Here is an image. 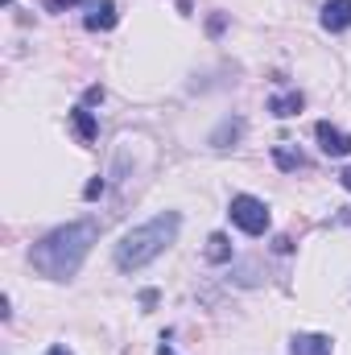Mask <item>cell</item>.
<instances>
[{"label": "cell", "mask_w": 351, "mask_h": 355, "mask_svg": "<svg viewBox=\"0 0 351 355\" xmlns=\"http://www.w3.org/2000/svg\"><path fill=\"white\" fill-rule=\"evenodd\" d=\"M207 261H211V265L232 261V240H228L223 232H211V236H207Z\"/></svg>", "instance_id": "cell-11"}, {"label": "cell", "mask_w": 351, "mask_h": 355, "mask_svg": "<svg viewBox=\"0 0 351 355\" xmlns=\"http://www.w3.org/2000/svg\"><path fill=\"white\" fill-rule=\"evenodd\" d=\"M302 107H306V95H302V91H281V95L268 99V112H273L277 120H289V116H298Z\"/></svg>", "instance_id": "cell-9"}, {"label": "cell", "mask_w": 351, "mask_h": 355, "mask_svg": "<svg viewBox=\"0 0 351 355\" xmlns=\"http://www.w3.org/2000/svg\"><path fill=\"white\" fill-rule=\"evenodd\" d=\"M166 339H170V331H166V335H162V343H157V355H178L174 347H170V343H166Z\"/></svg>", "instance_id": "cell-18"}, {"label": "cell", "mask_w": 351, "mask_h": 355, "mask_svg": "<svg viewBox=\"0 0 351 355\" xmlns=\"http://www.w3.org/2000/svg\"><path fill=\"white\" fill-rule=\"evenodd\" d=\"M75 4H87V0H46V12H67Z\"/></svg>", "instance_id": "cell-14"}, {"label": "cell", "mask_w": 351, "mask_h": 355, "mask_svg": "<svg viewBox=\"0 0 351 355\" xmlns=\"http://www.w3.org/2000/svg\"><path fill=\"white\" fill-rule=\"evenodd\" d=\"M178 232H182V215L178 211H162V215L145 219L141 227H132V232L120 236V244H116V268L120 272H141V268L153 265L174 244Z\"/></svg>", "instance_id": "cell-2"}, {"label": "cell", "mask_w": 351, "mask_h": 355, "mask_svg": "<svg viewBox=\"0 0 351 355\" xmlns=\"http://www.w3.org/2000/svg\"><path fill=\"white\" fill-rule=\"evenodd\" d=\"M228 215H232V223H236L244 236H264V232H268V223H273V215H268L264 198H257V194H232Z\"/></svg>", "instance_id": "cell-3"}, {"label": "cell", "mask_w": 351, "mask_h": 355, "mask_svg": "<svg viewBox=\"0 0 351 355\" xmlns=\"http://www.w3.org/2000/svg\"><path fill=\"white\" fill-rule=\"evenodd\" d=\"M314 137H318V149H323L327 157H348L351 153V132H343V128L331 124V120H318V124H314Z\"/></svg>", "instance_id": "cell-4"}, {"label": "cell", "mask_w": 351, "mask_h": 355, "mask_svg": "<svg viewBox=\"0 0 351 355\" xmlns=\"http://www.w3.org/2000/svg\"><path fill=\"white\" fill-rule=\"evenodd\" d=\"M71 132L79 137V145H95V137H99V120H95V112H87L83 103L71 107Z\"/></svg>", "instance_id": "cell-8"}, {"label": "cell", "mask_w": 351, "mask_h": 355, "mask_svg": "<svg viewBox=\"0 0 351 355\" xmlns=\"http://www.w3.org/2000/svg\"><path fill=\"white\" fill-rule=\"evenodd\" d=\"M318 21H323L327 33H343V29H351V0H327L323 12H318Z\"/></svg>", "instance_id": "cell-7"}, {"label": "cell", "mask_w": 351, "mask_h": 355, "mask_svg": "<svg viewBox=\"0 0 351 355\" xmlns=\"http://www.w3.org/2000/svg\"><path fill=\"white\" fill-rule=\"evenodd\" d=\"M223 29H228V17H223V12H215V17L207 21V33H211V37H219Z\"/></svg>", "instance_id": "cell-13"}, {"label": "cell", "mask_w": 351, "mask_h": 355, "mask_svg": "<svg viewBox=\"0 0 351 355\" xmlns=\"http://www.w3.org/2000/svg\"><path fill=\"white\" fill-rule=\"evenodd\" d=\"M273 166H277V170H285V174H293V170H302V166H306V157H302L298 149H289V145H277V149H273Z\"/></svg>", "instance_id": "cell-12"}, {"label": "cell", "mask_w": 351, "mask_h": 355, "mask_svg": "<svg viewBox=\"0 0 351 355\" xmlns=\"http://www.w3.org/2000/svg\"><path fill=\"white\" fill-rule=\"evenodd\" d=\"M116 21H120V12H116V0H87L83 25H87L91 33H99V29H116Z\"/></svg>", "instance_id": "cell-6"}, {"label": "cell", "mask_w": 351, "mask_h": 355, "mask_svg": "<svg viewBox=\"0 0 351 355\" xmlns=\"http://www.w3.org/2000/svg\"><path fill=\"white\" fill-rule=\"evenodd\" d=\"M95 244H99V219L87 215V219H75V223H62V227L46 232L29 248V265L46 281H71L83 268V261L91 257Z\"/></svg>", "instance_id": "cell-1"}, {"label": "cell", "mask_w": 351, "mask_h": 355, "mask_svg": "<svg viewBox=\"0 0 351 355\" xmlns=\"http://www.w3.org/2000/svg\"><path fill=\"white\" fill-rule=\"evenodd\" d=\"M244 128H248V124H244L240 116H228V120L211 132V149H232V145L244 137Z\"/></svg>", "instance_id": "cell-10"}, {"label": "cell", "mask_w": 351, "mask_h": 355, "mask_svg": "<svg viewBox=\"0 0 351 355\" xmlns=\"http://www.w3.org/2000/svg\"><path fill=\"white\" fill-rule=\"evenodd\" d=\"M141 306L153 310V306H157V289H145V293H141Z\"/></svg>", "instance_id": "cell-17"}, {"label": "cell", "mask_w": 351, "mask_h": 355, "mask_svg": "<svg viewBox=\"0 0 351 355\" xmlns=\"http://www.w3.org/2000/svg\"><path fill=\"white\" fill-rule=\"evenodd\" d=\"M339 186H343V190H351V166L343 170V174H339Z\"/></svg>", "instance_id": "cell-20"}, {"label": "cell", "mask_w": 351, "mask_h": 355, "mask_svg": "<svg viewBox=\"0 0 351 355\" xmlns=\"http://www.w3.org/2000/svg\"><path fill=\"white\" fill-rule=\"evenodd\" d=\"M91 103H103V87H99V83L83 91V107H91Z\"/></svg>", "instance_id": "cell-15"}, {"label": "cell", "mask_w": 351, "mask_h": 355, "mask_svg": "<svg viewBox=\"0 0 351 355\" xmlns=\"http://www.w3.org/2000/svg\"><path fill=\"white\" fill-rule=\"evenodd\" d=\"M46 355H75V352H71V347H62V343H54V347H50Z\"/></svg>", "instance_id": "cell-19"}, {"label": "cell", "mask_w": 351, "mask_h": 355, "mask_svg": "<svg viewBox=\"0 0 351 355\" xmlns=\"http://www.w3.org/2000/svg\"><path fill=\"white\" fill-rule=\"evenodd\" d=\"M103 194V178H95V182H87V190H83V198H99Z\"/></svg>", "instance_id": "cell-16"}, {"label": "cell", "mask_w": 351, "mask_h": 355, "mask_svg": "<svg viewBox=\"0 0 351 355\" xmlns=\"http://www.w3.org/2000/svg\"><path fill=\"white\" fill-rule=\"evenodd\" d=\"M289 355H335V339L318 331H298L289 339Z\"/></svg>", "instance_id": "cell-5"}]
</instances>
